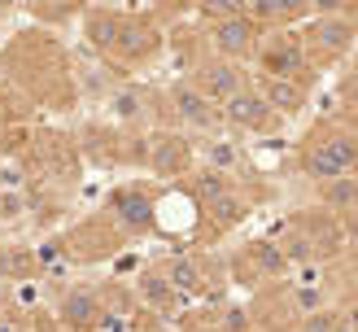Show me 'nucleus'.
I'll return each instance as SVG.
<instances>
[{
    "label": "nucleus",
    "mask_w": 358,
    "mask_h": 332,
    "mask_svg": "<svg viewBox=\"0 0 358 332\" xmlns=\"http://www.w3.org/2000/svg\"><path fill=\"white\" fill-rule=\"evenodd\" d=\"M328 201L336 210H354V180H350V175H341V180L328 184Z\"/></svg>",
    "instance_id": "9d476101"
},
{
    "label": "nucleus",
    "mask_w": 358,
    "mask_h": 332,
    "mask_svg": "<svg viewBox=\"0 0 358 332\" xmlns=\"http://www.w3.org/2000/svg\"><path fill=\"white\" fill-rule=\"evenodd\" d=\"M319 302H324V293H319V284H310V289H297V306H301V310H315Z\"/></svg>",
    "instance_id": "ddd939ff"
},
{
    "label": "nucleus",
    "mask_w": 358,
    "mask_h": 332,
    "mask_svg": "<svg viewBox=\"0 0 358 332\" xmlns=\"http://www.w3.org/2000/svg\"><path fill=\"white\" fill-rule=\"evenodd\" d=\"M214 44H219V52H227V57H245V52L254 48V22H249V17H227V22L214 27Z\"/></svg>",
    "instance_id": "7ed1b4c3"
},
{
    "label": "nucleus",
    "mask_w": 358,
    "mask_h": 332,
    "mask_svg": "<svg viewBox=\"0 0 358 332\" xmlns=\"http://www.w3.org/2000/svg\"><path fill=\"white\" fill-rule=\"evenodd\" d=\"M171 284H175V289H184V293H196V289H201V275H196L192 262L175 258V262H171Z\"/></svg>",
    "instance_id": "1a4fd4ad"
},
{
    "label": "nucleus",
    "mask_w": 358,
    "mask_h": 332,
    "mask_svg": "<svg viewBox=\"0 0 358 332\" xmlns=\"http://www.w3.org/2000/svg\"><path fill=\"white\" fill-rule=\"evenodd\" d=\"M62 315L75 328H87V324H96V297H87V293H70L66 302H62Z\"/></svg>",
    "instance_id": "0eeeda50"
},
{
    "label": "nucleus",
    "mask_w": 358,
    "mask_h": 332,
    "mask_svg": "<svg viewBox=\"0 0 358 332\" xmlns=\"http://www.w3.org/2000/svg\"><path fill=\"white\" fill-rule=\"evenodd\" d=\"M254 258L262 262L266 271H284V267H289V258L280 254V245H266V240H262V245H254Z\"/></svg>",
    "instance_id": "f8f14e48"
},
{
    "label": "nucleus",
    "mask_w": 358,
    "mask_h": 332,
    "mask_svg": "<svg viewBox=\"0 0 358 332\" xmlns=\"http://www.w3.org/2000/svg\"><path fill=\"white\" fill-rule=\"evenodd\" d=\"M201 79H206V92L210 96H223V101H231L236 92H245V75H241L236 62H214V66L201 70Z\"/></svg>",
    "instance_id": "423d86ee"
},
{
    "label": "nucleus",
    "mask_w": 358,
    "mask_h": 332,
    "mask_svg": "<svg viewBox=\"0 0 358 332\" xmlns=\"http://www.w3.org/2000/svg\"><path fill=\"white\" fill-rule=\"evenodd\" d=\"M171 101H175L179 118H184V122H192V127H214V122H219V114L210 110V96H206L196 83H175Z\"/></svg>",
    "instance_id": "f03ea898"
},
{
    "label": "nucleus",
    "mask_w": 358,
    "mask_h": 332,
    "mask_svg": "<svg viewBox=\"0 0 358 332\" xmlns=\"http://www.w3.org/2000/svg\"><path fill=\"white\" fill-rule=\"evenodd\" d=\"M306 171L315 175L319 184H332V180H341V175L354 171V136H328L324 145H315L306 153Z\"/></svg>",
    "instance_id": "f257e3e1"
},
{
    "label": "nucleus",
    "mask_w": 358,
    "mask_h": 332,
    "mask_svg": "<svg viewBox=\"0 0 358 332\" xmlns=\"http://www.w3.org/2000/svg\"><path fill=\"white\" fill-rule=\"evenodd\" d=\"M0 302H5V293H0Z\"/></svg>",
    "instance_id": "dca6fc26"
},
{
    "label": "nucleus",
    "mask_w": 358,
    "mask_h": 332,
    "mask_svg": "<svg viewBox=\"0 0 358 332\" xmlns=\"http://www.w3.org/2000/svg\"><path fill=\"white\" fill-rule=\"evenodd\" d=\"M35 297H40V293H35V284H22V289H17V302H22V306H31Z\"/></svg>",
    "instance_id": "4468645a"
},
{
    "label": "nucleus",
    "mask_w": 358,
    "mask_h": 332,
    "mask_svg": "<svg viewBox=\"0 0 358 332\" xmlns=\"http://www.w3.org/2000/svg\"><path fill=\"white\" fill-rule=\"evenodd\" d=\"M196 192H201V197H210V201H219V197H227V180L219 171H206L201 180H196Z\"/></svg>",
    "instance_id": "9b49d317"
},
{
    "label": "nucleus",
    "mask_w": 358,
    "mask_h": 332,
    "mask_svg": "<svg viewBox=\"0 0 358 332\" xmlns=\"http://www.w3.org/2000/svg\"><path fill=\"white\" fill-rule=\"evenodd\" d=\"M262 105L266 110H280V114H293L301 110V101H306V92L293 83V79H275V75H262Z\"/></svg>",
    "instance_id": "20e7f679"
},
{
    "label": "nucleus",
    "mask_w": 358,
    "mask_h": 332,
    "mask_svg": "<svg viewBox=\"0 0 358 332\" xmlns=\"http://www.w3.org/2000/svg\"><path fill=\"white\" fill-rule=\"evenodd\" d=\"M223 118L231 122V127H249V131H254V127H262V122L271 118V110L262 105V96H258V92H236V96L227 101Z\"/></svg>",
    "instance_id": "39448f33"
},
{
    "label": "nucleus",
    "mask_w": 358,
    "mask_h": 332,
    "mask_svg": "<svg viewBox=\"0 0 358 332\" xmlns=\"http://www.w3.org/2000/svg\"><path fill=\"white\" fill-rule=\"evenodd\" d=\"M118 210H122V219H127L131 227H149V215H153V205L140 197V192H127V197L118 201Z\"/></svg>",
    "instance_id": "6e6552de"
},
{
    "label": "nucleus",
    "mask_w": 358,
    "mask_h": 332,
    "mask_svg": "<svg viewBox=\"0 0 358 332\" xmlns=\"http://www.w3.org/2000/svg\"><path fill=\"white\" fill-rule=\"evenodd\" d=\"M0 332H17V328H13V324H5V319H0Z\"/></svg>",
    "instance_id": "2eb2a0df"
}]
</instances>
